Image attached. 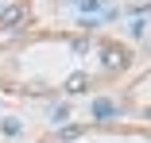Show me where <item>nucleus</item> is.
Returning <instances> with one entry per match:
<instances>
[{
    "instance_id": "4",
    "label": "nucleus",
    "mask_w": 151,
    "mask_h": 143,
    "mask_svg": "<svg viewBox=\"0 0 151 143\" xmlns=\"http://www.w3.org/2000/svg\"><path fill=\"white\" fill-rule=\"evenodd\" d=\"M112 112H116V104H112V101H105V97H101V101H93V116H97V120L112 116Z\"/></svg>"
},
{
    "instance_id": "8",
    "label": "nucleus",
    "mask_w": 151,
    "mask_h": 143,
    "mask_svg": "<svg viewBox=\"0 0 151 143\" xmlns=\"http://www.w3.org/2000/svg\"><path fill=\"white\" fill-rule=\"evenodd\" d=\"M143 31H147V23H143V19H136V23H132V35H136V39H143Z\"/></svg>"
},
{
    "instance_id": "3",
    "label": "nucleus",
    "mask_w": 151,
    "mask_h": 143,
    "mask_svg": "<svg viewBox=\"0 0 151 143\" xmlns=\"http://www.w3.org/2000/svg\"><path fill=\"white\" fill-rule=\"evenodd\" d=\"M89 85H93V77H89V74H70V81H66V93H85Z\"/></svg>"
},
{
    "instance_id": "2",
    "label": "nucleus",
    "mask_w": 151,
    "mask_h": 143,
    "mask_svg": "<svg viewBox=\"0 0 151 143\" xmlns=\"http://www.w3.org/2000/svg\"><path fill=\"white\" fill-rule=\"evenodd\" d=\"M124 62H128V54L120 50V46H105V50H101V66H105V70H120Z\"/></svg>"
},
{
    "instance_id": "1",
    "label": "nucleus",
    "mask_w": 151,
    "mask_h": 143,
    "mask_svg": "<svg viewBox=\"0 0 151 143\" xmlns=\"http://www.w3.org/2000/svg\"><path fill=\"white\" fill-rule=\"evenodd\" d=\"M27 19V8L23 4H8V8H0V27H8V31H12V27H19Z\"/></svg>"
},
{
    "instance_id": "6",
    "label": "nucleus",
    "mask_w": 151,
    "mask_h": 143,
    "mask_svg": "<svg viewBox=\"0 0 151 143\" xmlns=\"http://www.w3.org/2000/svg\"><path fill=\"white\" fill-rule=\"evenodd\" d=\"M66 116H70V104H58V108H50V120H54V124H66Z\"/></svg>"
},
{
    "instance_id": "7",
    "label": "nucleus",
    "mask_w": 151,
    "mask_h": 143,
    "mask_svg": "<svg viewBox=\"0 0 151 143\" xmlns=\"http://www.w3.org/2000/svg\"><path fill=\"white\" fill-rule=\"evenodd\" d=\"M78 135H81V128H62V132H58L62 143H70V139H78Z\"/></svg>"
},
{
    "instance_id": "5",
    "label": "nucleus",
    "mask_w": 151,
    "mask_h": 143,
    "mask_svg": "<svg viewBox=\"0 0 151 143\" xmlns=\"http://www.w3.org/2000/svg\"><path fill=\"white\" fill-rule=\"evenodd\" d=\"M0 132H4V135H19V132H23V124H19L16 116H8V120H0Z\"/></svg>"
}]
</instances>
